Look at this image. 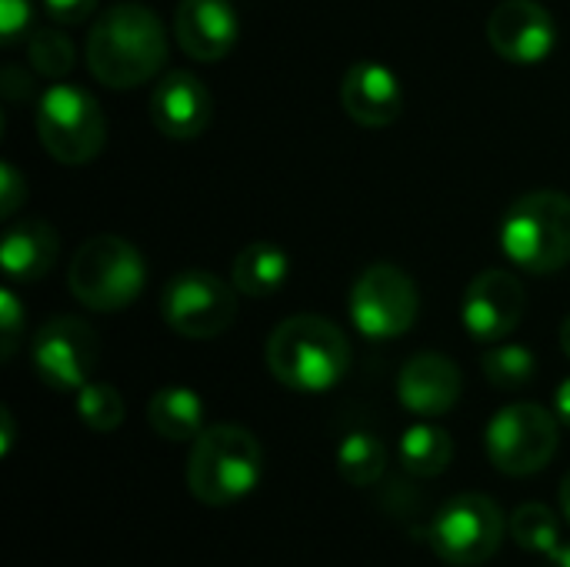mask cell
<instances>
[{
  "instance_id": "d4e9b609",
  "label": "cell",
  "mask_w": 570,
  "mask_h": 567,
  "mask_svg": "<svg viewBox=\"0 0 570 567\" xmlns=\"http://www.w3.org/2000/svg\"><path fill=\"white\" fill-rule=\"evenodd\" d=\"M77 418L97 431V434H110L124 424V398L114 384L104 381H87L77 391Z\"/></svg>"
},
{
  "instance_id": "7c38bea8",
  "label": "cell",
  "mask_w": 570,
  "mask_h": 567,
  "mask_svg": "<svg viewBox=\"0 0 570 567\" xmlns=\"http://www.w3.org/2000/svg\"><path fill=\"white\" fill-rule=\"evenodd\" d=\"M524 307H528L524 284L511 271L491 267V271H481L468 284L464 301H461V321L474 341L498 344L518 331Z\"/></svg>"
},
{
  "instance_id": "4fadbf2b",
  "label": "cell",
  "mask_w": 570,
  "mask_h": 567,
  "mask_svg": "<svg viewBox=\"0 0 570 567\" xmlns=\"http://www.w3.org/2000/svg\"><path fill=\"white\" fill-rule=\"evenodd\" d=\"M488 40L498 57L531 67L554 53L558 23L541 0H501L488 17Z\"/></svg>"
},
{
  "instance_id": "6da1fadb",
  "label": "cell",
  "mask_w": 570,
  "mask_h": 567,
  "mask_svg": "<svg viewBox=\"0 0 570 567\" xmlns=\"http://www.w3.org/2000/svg\"><path fill=\"white\" fill-rule=\"evenodd\" d=\"M167 60L160 17L140 0L107 7L87 33V67L110 90L147 84Z\"/></svg>"
},
{
  "instance_id": "836d02e7",
  "label": "cell",
  "mask_w": 570,
  "mask_h": 567,
  "mask_svg": "<svg viewBox=\"0 0 570 567\" xmlns=\"http://www.w3.org/2000/svg\"><path fill=\"white\" fill-rule=\"evenodd\" d=\"M561 511H564V518H568L570 525V471L568 478L561 481Z\"/></svg>"
},
{
  "instance_id": "2e32d148",
  "label": "cell",
  "mask_w": 570,
  "mask_h": 567,
  "mask_svg": "<svg viewBox=\"0 0 570 567\" xmlns=\"http://www.w3.org/2000/svg\"><path fill=\"white\" fill-rule=\"evenodd\" d=\"M174 33L187 57L214 63L234 50L240 37V17L230 0H180Z\"/></svg>"
},
{
  "instance_id": "44dd1931",
  "label": "cell",
  "mask_w": 570,
  "mask_h": 567,
  "mask_svg": "<svg viewBox=\"0 0 570 567\" xmlns=\"http://www.w3.org/2000/svg\"><path fill=\"white\" fill-rule=\"evenodd\" d=\"M401 465L407 475L414 478H438L448 471V465L454 461V441L444 428L438 424H414L401 434Z\"/></svg>"
},
{
  "instance_id": "d6986e66",
  "label": "cell",
  "mask_w": 570,
  "mask_h": 567,
  "mask_svg": "<svg viewBox=\"0 0 570 567\" xmlns=\"http://www.w3.org/2000/svg\"><path fill=\"white\" fill-rule=\"evenodd\" d=\"M291 274V257L274 241H250L237 251L230 267V284L244 297H271L284 287Z\"/></svg>"
},
{
  "instance_id": "ba28073f",
  "label": "cell",
  "mask_w": 570,
  "mask_h": 567,
  "mask_svg": "<svg viewBox=\"0 0 570 567\" xmlns=\"http://www.w3.org/2000/svg\"><path fill=\"white\" fill-rule=\"evenodd\" d=\"M428 541L444 565H484L504 541V515L488 495H458L434 515Z\"/></svg>"
},
{
  "instance_id": "f546056e",
  "label": "cell",
  "mask_w": 570,
  "mask_h": 567,
  "mask_svg": "<svg viewBox=\"0 0 570 567\" xmlns=\"http://www.w3.org/2000/svg\"><path fill=\"white\" fill-rule=\"evenodd\" d=\"M100 0H43V10L57 20V23H80L97 10Z\"/></svg>"
},
{
  "instance_id": "1f68e13d",
  "label": "cell",
  "mask_w": 570,
  "mask_h": 567,
  "mask_svg": "<svg viewBox=\"0 0 570 567\" xmlns=\"http://www.w3.org/2000/svg\"><path fill=\"white\" fill-rule=\"evenodd\" d=\"M13 448V414L0 408V454H10Z\"/></svg>"
},
{
  "instance_id": "f1b7e54d",
  "label": "cell",
  "mask_w": 570,
  "mask_h": 567,
  "mask_svg": "<svg viewBox=\"0 0 570 567\" xmlns=\"http://www.w3.org/2000/svg\"><path fill=\"white\" fill-rule=\"evenodd\" d=\"M23 197H27V180L17 174V167L10 160H3L0 164V214L10 221L20 211Z\"/></svg>"
},
{
  "instance_id": "9c48e42d",
  "label": "cell",
  "mask_w": 570,
  "mask_h": 567,
  "mask_svg": "<svg viewBox=\"0 0 570 567\" xmlns=\"http://www.w3.org/2000/svg\"><path fill=\"white\" fill-rule=\"evenodd\" d=\"M347 311L354 328L367 341H394L414 328L421 297L414 281L401 267L381 261L357 274L347 297Z\"/></svg>"
},
{
  "instance_id": "7402d4cb",
  "label": "cell",
  "mask_w": 570,
  "mask_h": 567,
  "mask_svg": "<svg viewBox=\"0 0 570 567\" xmlns=\"http://www.w3.org/2000/svg\"><path fill=\"white\" fill-rule=\"evenodd\" d=\"M387 468V451L377 434L371 431H354L341 441L337 448V471L347 485L367 488L374 485Z\"/></svg>"
},
{
  "instance_id": "5b68a950",
  "label": "cell",
  "mask_w": 570,
  "mask_h": 567,
  "mask_svg": "<svg viewBox=\"0 0 570 567\" xmlns=\"http://www.w3.org/2000/svg\"><path fill=\"white\" fill-rule=\"evenodd\" d=\"M144 284L147 264L140 251L117 234H100L80 244L67 271L70 294L97 314L124 311L140 297Z\"/></svg>"
},
{
  "instance_id": "603a6c76",
  "label": "cell",
  "mask_w": 570,
  "mask_h": 567,
  "mask_svg": "<svg viewBox=\"0 0 570 567\" xmlns=\"http://www.w3.org/2000/svg\"><path fill=\"white\" fill-rule=\"evenodd\" d=\"M511 538L531 551V555H544L551 558L561 548V528H558V515L548 505H521L511 515Z\"/></svg>"
},
{
  "instance_id": "4dcf8cb0",
  "label": "cell",
  "mask_w": 570,
  "mask_h": 567,
  "mask_svg": "<svg viewBox=\"0 0 570 567\" xmlns=\"http://www.w3.org/2000/svg\"><path fill=\"white\" fill-rule=\"evenodd\" d=\"M554 414H558L561 424H568L570 428V378L568 381H561L558 391H554Z\"/></svg>"
},
{
  "instance_id": "e575fe53",
  "label": "cell",
  "mask_w": 570,
  "mask_h": 567,
  "mask_svg": "<svg viewBox=\"0 0 570 567\" xmlns=\"http://www.w3.org/2000/svg\"><path fill=\"white\" fill-rule=\"evenodd\" d=\"M561 351L570 358V317L561 324Z\"/></svg>"
},
{
  "instance_id": "7a4b0ae2",
  "label": "cell",
  "mask_w": 570,
  "mask_h": 567,
  "mask_svg": "<svg viewBox=\"0 0 570 567\" xmlns=\"http://www.w3.org/2000/svg\"><path fill=\"white\" fill-rule=\"evenodd\" d=\"M351 364L344 331L321 314H294L267 338L271 374L301 394H324L341 384Z\"/></svg>"
},
{
  "instance_id": "cb8c5ba5",
  "label": "cell",
  "mask_w": 570,
  "mask_h": 567,
  "mask_svg": "<svg viewBox=\"0 0 570 567\" xmlns=\"http://www.w3.org/2000/svg\"><path fill=\"white\" fill-rule=\"evenodd\" d=\"M481 371L498 391H518V388L531 384V378L538 374V358L524 344H501L498 341L491 351H484Z\"/></svg>"
},
{
  "instance_id": "83f0119b",
  "label": "cell",
  "mask_w": 570,
  "mask_h": 567,
  "mask_svg": "<svg viewBox=\"0 0 570 567\" xmlns=\"http://www.w3.org/2000/svg\"><path fill=\"white\" fill-rule=\"evenodd\" d=\"M33 23V7L30 0H0V40L10 47L17 40H23Z\"/></svg>"
},
{
  "instance_id": "8fae6325",
  "label": "cell",
  "mask_w": 570,
  "mask_h": 567,
  "mask_svg": "<svg viewBox=\"0 0 570 567\" xmlns=\"http://www.w3.org/2000/svg\"><path fill=\"white\" fill-rule=\"evenodd\" d=\"M100 358V341L80 317H50L30 344V361L37 378L53 391H80Z\"/></svg>"
},
{
  "instance_id": "5bb4252c",
  "label": "cell",
  "mask_w": 570,
  "mask_h": 567,
  "mask_svg": "<svg viewBox=\"0 0 570 567\" xmlns=\"http://www.w3.org/2000/svg\"><path fill=\"white\" fill-rule=\"evenodd\" d=\"M214 100L204 80L190 70H170L150 94V120L170 140H194L210 124Z\"/></svg>"
},
{
  "instance_id": "ffe728a7",
  "label": "cell",
  "mask_w": 570,
  "mask_h": 567,
  "mask_svg": "<svg viewBox=\"0 0 570 567\" xmlns=\"http://www.w3.org/2000/svg\"><path fill=\"white\" fill-rule=\"evenodd\" d=\"M147 421L167 441H197L204 431V401L190 388H160L147 404Z\"/></svg>"
},
{
  "instance_id": "e0dca14e",
  "label": "cell",
  "mask_w": 570,
  "mask_h": 567,
  "mask_svg": "<svg viewBox=\"0 0 570 567\" xmlns=\"http://www.w3.org/2000/svg\"><path fill=\"white\" fill-rule=\"evenodd\" d=\"M397 398L417 418H441L461 401V371L451 358L421 351L401 368Z\"/></svg>"
},
{
  "instance_id": "d6a6232c",
  "label": "cell",
  "mask_w": 570,
  "mask_h": 567,
  "mask_svg": "<svg viewBox=\"0 0 570 567\" xmlns=\"http://www.w3.org/2000/svg\"><path fill=\"white\" fill-rule=\"evenodd\" d=\"M548 567H570V545H561V548L548 558Z\"/></svg>"
},
{
  "instance_id": "9a60e30c",
  "label": "cell",
  "mask_w": 570,
  "mask_h": 567,
  "mask_svg": "<svg viewBox=\"0 0 570 567\" xmlns=\"http://www.w3.org/2000/svg\"><path fill=\"white\" fill-rule=\"evenodd\" d=\"M341 107L361 127H391L404 110L401 77L377 60H357L341 80Z\"/></svg>"
},
{
  "instance_id": "3957f363",
  "label": "cell",
  "mask_w": 570,
  "mask_h": 567,
  "mask_svg": "<svg viewBox=\"0 0 570 567\" xmlns=\"http://www.w3.org/2000/svg\"><path fill=\"white\" fill-rule=\"evenodd\" d=\"M264 478V448L240 424L204 428L187 458V488L207 508L244 501Z\"/></svg>"
},
{
  "instance_id": "8992f818",
  "label": "cell",
  "mask_w": 570,
  "mask_h": 567,
  "mask_svg": "<svg viewBox=\"0 0 570 567\" xmlns=\"http://www.w3.org/2000/svg\"><path fill=\"white\" fill-rule=\"evenodd\" d=\"M37 134L53 160L80 167L100 154L107 140V120L90 90L73 84H53L37 104Z\"/></svg>"
},
{
  "instance_id": "277c9868",
  "label": "cell",
  "mask_w": 570,
  "mask_h": 567,
  "mask_svg": "<svg viewBox=\"0 0 570 567\" xmlns=\"http://www.w3.org/2000/svg\"><path fill=\"white\" fill-rule=\"evenodd\" d=\"M501 251L531 274H554L570 261V197L561 190H531L518 197L501 221Z\"/></svg>"
},
{
  "instance_id": "ac0fdd59",
  "label": "cell",
  "mask_w": 570,
  "mask_h": 567,
  "mask_svg": "<svg viewBox=\"0 0 570 567\" xmlns=\"http://www.w3.org/2000/svg\"><path fill=\"white\" fill-rule=\"evenodd\" d=\"M57 261V231L47 221H20L0 241V267L10 281H40Z\"/></svg>"
},
{
  "instance_id": "30bf717a",
  "label": "cell",
  "mask_w": 570,
  "mask_h": 567,
  "mask_svg": "<svg viewBox=\"0 0 570 567\" xmlns=\"http://www.w3.org/2000/svg\"><path fill=\"white\" fill-rule=\"evenodd\" d=\"M160 314L180 338H220L237 317V287L204 267H187L167 281Z\"/></svg>"
},
{
  "instance_id": "4316f807",
  "label": "cell",
  "mask_w": 570,
  "mask_h": 567,
  "mask_svg": "<svg viewBox=\"0 0 570 567\" xmlns=\"http://www.w3.org/2000/svg\"><path fill=\"white\" fill-rule=\"evenodd\" d=\"M23 321H27V314H23L17 294L10 287H0V351H3V361H10L17 354Z\"/></svg>"
},
{
  "instance_id": "484cf974",
  "label": "cell",
  "mask_w": 570,
  "mask_h": 567,
  "mask_svg": "<svg viewBox=\"0 0 570 567\" xmlns=\"http://www.w3.org/2000/svg\"><path fill=\"white\" fill-rule=\"evenodd\" d=\"M27 60L33 63L37 74L57 80V77H63L73 67V43L60 30H50V27L33 30L27 37Z\"/></svg>"
},
{
  "instance_id": "52a82bcc",
  "label": "cell",
  "mask_w": 570,
  "mask_h": 567,
  "mask_svg": "<svg viewBox=\"0 0 570 567\" xmlns=\"http://www.w3.org/2000/svg\"><path fill=\"white\" fill-rule=\"evenodd\" d=\"M491 465L508 478H531L544 471L558 451V414L521 401L501 408L484 434Z\"/></svg>"
}]
</instances>
